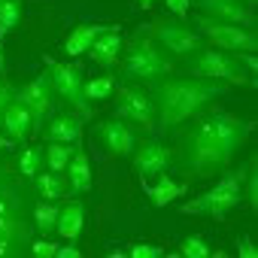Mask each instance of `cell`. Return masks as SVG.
<instances>
[{"label": "cell", "mask_w": 258, "mask_h": 258, "mask_svg": "<svg viewBox=\"0 0 258 258\" xmlns=\"http://www.w3.org/2000/svg\"><path fill=\"white\" fill-rule=\"evenodd\" d=\"M249 134L252 121H243L231 112H207L195 118V124L182 134L179 167L188 176H216L246 146Z\"/></svg>", "instance_id": "1"}, {"label": "cell", "mask_w": 258, "mask_h": 258, "mask_svg": "<svg viewBox=\"0 0 258 258\" xmlns=\"http://www.w3.org/2000/svg\"><path fill=\"white\" fill-rule=\"evenodd\" d=\"M34 204V185H28V179L7 161H0V258H16L31 249L37 231Z\"/></svg>", "instance_id": "2"}, {"label": "cell", "mask_w": 258, "mask_h": 258, "mask_svg": "<svg viewBox=\"0 0 258 258\" xmlns=\"http://www.w3.org/2000/svg\"><path fill=\"white\" fill-rule=\"evenodd\" d=\"M228 91V82L222 79H204V76H167L152 85V106L155 121L170 131V127L195 118L204 106H210L216 97Z\"/></svg>", "instance_id": "3"}, {"label": "cell", "mask_w": 258, "mask_h": 258, "mask_svg": "<svg viewBox=\"0 0 258 258\" xmlns=\"http://www.w3.org/2000/svg\"><path fill=\"white\" fill-rule=\"evenodd\" d=\"M176 70V58L170 52H164L143 28L137 31V37L124 46V58H121V73L134 82L143 85H155L167 76H173Z\"/></svg>", "instance_id": "4"}, {"label": "cell", "mask_w": 258, "mask_h": 258, "mask_svg": "<svg viewBox=\"0 0 258 258\" xmlns=\"http://www.w3.org/2000/svg\"><path fill=\"white\" fill-rule=\"evenodd\" d=\"M243 182H246V170H234L228 176L219 179V185L207 188L204 195L185 201L179 207V213L185 216H210V219H225L240 201H243Z\"/></svg>", "instance_id": "5"}, {"label": "cell", "mask_w": 258, "mask_h": 258, "mask_svg": "<svg viewBox=\"0 0 258 258\" xmlns=\"http://www.w3.org/2000/svg\"><path fill=\"white\" fill-rule=\"evenodd\" d=\"M176 67H185V73H191V76L222 79L228 85H255V76H249L243 70V64L234 58V52H222V49H207L204 46L201 52L188 55Z\"/></svg>", "instance_id": "6"}, {"label": "cell", "mask_w": 258, "mask_h": 258, "mask_svg": "<svg viewBox=\"0 0 258 258\" xmlns=\"http://www.w3.org/2000/svg\"><path fill=\"white\" fill-rule=\"evenodd\" d=\"M195 25L213 49H222V52H255L258 49V37H255L252 28L231 25V22H216V19H207V16H198Z\"/></svg>", "instance_id": "7"}, {"label": "cell", "mask_w": 258, "mask_h": 258, "mask_svg": "<svg viewBox=\"0 0 258 258\" xmlns=\"http://www.w3.org/2000/svg\"><path fill=\"white\" fill-rule=\"evenodd\" d=\"M143 31H146L164 52H170V55L176 58V64L207 46V40H204L198 31H191L185 22H170V19H167V22H155V25H149V28H143Z\"/></svg>", "instance_id": "8"}, {"label": "cell", "mask_w": 258, "mask_h": 258, "mask_svg": "<svg viewBox=\"0 0 258 258\" xmlns=\"http://www.w3.org/2000/svg\"><path fill=\"white\" fill-rule=\"evenodd\" d=\"M46 76L55 88V94H61L82 118L91 115V100L85 97V79H82V70L73 67V64H58L46 55Z\"/></svg>", "instance_id": "9"}, {"label": "cell", "mask_w": 258, "mask_h": 258, "mask_svg": "<svg viewBox=\"0 0 258 258\" xmlns=\"http://www.w3.org/2000/svg\"><path fill=\"white\" fill-rule=\"evenodd\" d=\"M112 94H115V112H118V118L131 121V124H140V127H146V131L155 127V106H152L149 94H143L134 85H121Z\"/></svg>", "instance_id": "10"}, {"label": "cell", "mask_w": 258, "mask_h": 258, "mask_svg": "<svg viewBox=\"0 0 258 258\" xmlns=\"http://www.w3.org/2000/svg\"><path fill=\"white\" fill-rule=\"evenodd\" d=\"M52 94H55V88H52V82H49L46 73H40L37 79H31L25 88H16V97L31 109L34 131H43V121L52 112Z\"/></svg>", "instance_id": "11"}, {"label": "cell", "mask_w": 258, "mask_h": 258, "mask_svg": "<svg viewBox=\"0 0 258 258\" xmlns=\"http://www.w3.org/2000/svg\"><path fill=\"white\" fill-rule=\"evenodd\" d=\"M134 170H137V176L146 182V179H152V176H158V173H164L170 164H173V152L164 146V143H158V140H143V143H137L134 146Z\"/></svg>", "instance_id": "12"}, {"label": "cell", "mask_w": 258, "mask_h": 258, "mask_svg": "<svg viewBox=\"0 0 258 258\" xmlns=\"http://www.w3.org/2000/svg\"><path fill=\"white\" fill-rule=\"evenodd\" d=\"M97 137H100V143L106 146V152H109V155H118V158L131 155L134 146H137V134H134L131 121H124V118H118V115L97 124Z\"/></svg>", "instance_id": "13"}, {"label": "cell", "mask_w": 258, "mask_h": 258, "mask_svg": "<svg viewBox=\"0 0 258 258\" xmlns=\"http://www.w3.org/2000/svg\"><path fill=\"white\" fill-rule=\"evenodd\" d=\"M198 7L207 19H216V22H231V25H243V28L255 25V16L243 0H198Z\"/></svg>", "instance_id": "14"}, {"label": "cell", "mask_w": 258, "mask_h": 258, "mask_svg": "<svg viewBox=\"0 0 258 258\" xmlns=\"http://www.w3.org/2000/svg\"><path fill=\"white\" fill-rule=\"evenodd\" d=\"M0 131H4L7 137H13L16 143H25V137L34 134L31 109H28L19 97H13V100L4 106V112H0Z\"/></svg>", "instance_id": "15"}, {"label": "cell", "mask_w": 258, "mask_h": 258, "mask_svg": "<svg viewBox=\"0 0 258 258\" xmlns=\"http://www.w3.org/2000/svg\"><path fill=\"white\" fill-rule=\"evenodd\" d=\"M94 64H103V67H115L118 64V55H121V34H118V28L112 25L106 34H100L91 46H88V52H85Z\"/></svg>", "instance_id": "16"}, {"label": "cell", "mask_w": 258, "mask_h": 258, "mask_svg": "<svg viewBox=\"0 0 258 258\" xmlns=\"http://www.w3.org/2000/svg\"><path fill=\"white\" fill-rule=\"evenodd\" d=\"M73 155H70V164H67V182L76 195H85L91 191V164H88V155L82 149V137L73 143Z\"/></svg>", "instance_id": "17"}, {"label": "cell", "mask_w": 258, "mask_h": 258, "mask_svg": "<svg viewBox=\"0 0 258 258\" xmlns=\"http://www.w3.org/2000/svg\"><path fill=\"white\" fill-rule=\"evenodd\" d=\"M82 225H85V207H82L79 201H70V204H64V207H61V213H58L55 234H58L61 240L76 243V240H79V234H82Z\"/></svg>", "instance_id": "18"}, {"label": "cell", "mask_w": 258, "mask_h": 258, "mask_svg": "<svg viewBox=\"0 0 258 258\" xmlns=\"http://www.w3.org/2000/svg\"><path fill=\"white\" fill-rule=\"evenodd\" d=\"M109 28H112V25H79V28H73V34L64 40V55H70V58L85 55L88 46H91L100 34H106Z\"/></svg>", "instance_id": "19"}, {"label": "cell", "mask_w": 258, "mask_h": 258, "mask_svg": "<svg viewBox=\"0 0 258 258\" xmlns=\"http://www.w3.org/2000/svg\"><path fill=\"white\" fill-rule=\"evenodd\" d=\"M43 134L55 143H76L82 137V115H55Z\"/></svg>", "instance_id": "20"}, {"label": "cell", "mask_w": 258, "mask_h": 258, "mask_svg": "<svg viewBox=\"0 0 258 258\" xmlns=\"http://www.w3.org/2000/svg\"><path fill=\"white\" fill-rule=\"evenodd\" d=\"M143 188H146V195L155 207H167V204H173L176 198H182L188 191L185 182H173L170 176H161V173H158V182H152V185L143 182Z\"/></svg>", "instance_id": "21"}, {"label": "cell", "mask_w": 258, "mask_h": 258, "mask_svg": "<svg viewBox=\"0 0 258 258\" xmlns=\"http://www.w3.org/2000/svg\"><path fill=\"white\" fill-rule=\"evenodd\" d=\"M34 191H37V198H43V201H58V198H64L67 191H70V182H64L61 179V173H37L34 176Z\"/></svg>", "instance_id": "22"}, {"label": "cell", "mask_w": 258, "mask_h": 258, "mask_svg": "<svg viewBox=\"0 0 258 258\" xmlns=\"http://www.w3.org/2000/svg\"><path fill=\"white\" fill-rule=\"evenodd\" d=\"M58 213H61V207H55V201L37 198V204H34V228H37V234H46V237L55 234Z\"/></svg>", "instance_id": "23"}, {"label": "cell", "mask_w": 258, "mask_h": 258, "mask_svg": "<svg viewBox=\"0 0 258 258\" xmlns=\"http://www.w3.org/2000/svg\"><path fill=\"white\" fill-rule=\"evenodd\" d=\"M70 155H73L70 143L46 140V146H43V161H46V167H49L52 173H64V170H67V164H70Z\"/></svg>", "instance_id": "24"}, {"label": "cell", "mask_w": 258, "mask_h": 258, "mask_svg": "<svg viewBox=\"0 0 258 258\" xmlns=\"http://www.w3.org/2000/svg\"><path fill=\"white\" fill-rule=\"evenodd\" d=\"M43 146H28V149H22L19 152V158H16V167H19V173L25 176V179H34L40 170H43Z\"/></svg>", "instance_id": "25"}, {"label": "cell", "mask_w": 258, "mask_h": 258, "mask_svg": "<svg viewBox=\"0 0 258 258\" xmlns=\"http://www.w3.org/2000/svg\"><path fill=\"white\" fill-rule=\"evenodd\" d=\"M22 25V0H0V37Z\"/></svg>", "instance_id": "26"}, {"label": "cell", "mask_w": 258, "mask_h": 258, "mask_svg": "<svg viewBox=\"0 0 258 258\" xmlns=\"http://www.w3.org/2000/svg\"><path fill=\"white\" fill-rule=\"evenodd\" d=\"M112 91H115V79L112 76H100V79H91V82H85V97L94 103V100H106V97H112Z\"/></svg>", "instance_id": "27"}, {"label": "cell", "mask_w": 258, "mask_h": 258, "mask_svg": "<svg viewBox=\"0 0 258 258\" xmlns=\"http://www.w3.org/2000/svg\"><path fill=\"white\" fill-rule=\"evenodd\" d=\"M179 255H182V258H210L213 249H210L207 240H201V237H185V240L179 243Z\"/></svg>", "instance_id": "28"}, {"label": "cell", "mask_w": 258, "mask_h": 258, "mask_svg": "<svg viewBox=\"0 0 258 258\" xmlns=\"http://www.w3.org/2000/svg\"><path fill=\"white\" fill-rule=\"evenodd\" d=\"M246 204L255 210L258 207V164L255 161H249V167H246Z\"/></svg>", "instance_id": "29"}, {"label": "cell", "mask_w": 258, "mask_h": 258, "mask_svg": "<svg viewBox=\"0 0 258 258\" xmlns=\"http://www.w3.org/2000/svg\"><path fill=\"white\" fill-rule=\"evenodd\" d=\"M28 252H31V255H37V258H55V255H58V243H55V240H49V237H46V240H37V237H34Z\"/></svg>", "instance_id": "30"}, {"label": "cell", "mask_w": 258, "mask_h": 258, "mask_svg": "<svg viewBox=\"0 0 258 258\" xmlns=\"http://www.w3.org/2000/svg\"><path fill=\"white\" fill-rule=\"evenodd\" d=\"M127 255H131V258H161L164 249L161 246H152V243H134L131 249H127Z\"/></svg>", "instance_id": "31"}, {"label": "cell", "mask_w": 258, "mask_h": 258, "mask_svg": "<svg viewBox=\"0 0 258 258\" xmlns=\"http://www.w3.org/2000/svg\"><path fill=\"white\" fill-rule=\"evenodd\" d=\"M237 255H240V258H258V246H255L249 237H240V240H237Z\"/></svg>", "instance_id": "32"}, {"label": "cell", "mask_w": 258, "mask_h": 258, "mask_svg": "<svg viewBox=\"0 0 258 258\" xmlns=\"http://www.w3.org/2000/svg\"><path fill=\"white\" fill-rule=\"evenodd\" d=\"M234 58L246 67V73L249 76H255V70H258V61H255V52H234Z\"/></svg>", "instance_id": "33"}, {"label": "cell", "mask_w": 258, "mask_h": 258, "mask_svg": "<svg viewBox=\"0 0 258 258\" xmlns=\"http://www.w3.org/2000/svg\"><path fill=\"white\" fill-rule=\"evenodd\" d=\"M13 97H16V88H13L4 76H0V112H4V106H7Z\"/></svg>", "instance_id": "34"}, {"label": "cell", "mask_w": 258, "mask_h": 258, "mask_svg": "<svg viewBox=\"0 0 258 258\" xmlns=\"http://www.w3.org/2000/svg\"><path fill=\"white\" fill-rule=\"evenodd\" d=\"M164 4H167L170 13H176V16L182 19V16L188 13V7H191V0H164Z\"/></svg>", "instance_id": "35"}, {"label": "cell", "mask_w": 258, "mask_h": 258, "mask_svg": "<svg viewBox=\"0 0 258 258\" xmlns=\"http://www.w3.org/2000/svg\"><path fill=\"white\" fill-rule=\"evenodd\" d=\"M79 255H82V252L76 249V243H70V240H67L64 246H58V255H55V258H79Z\"/></svg>", "instance_id": "36"}, {"label": "cell", "mask_w": 258, "mask_h": 258, "mask_svg": "<svg viewBox=\"0 0 258 258\" xmlns=\"http://www.w3.org/2000/svg\"><path fill=\"white\" fill-rule=\"evenodd\" d=\"M13 143H16L13 137H7L4 131H0V152H7V149H13Z\"/></svg>", "instance_id": "37"}, {"label": "cell", "mask_w": 258, "mask_h": 258, "mask_svg": "<svg viewBox=\"0 0 258 258\" xmlns=\"http://www.w3.org/2000/svg\"><path fill=\"white\" fill-rule=\"evenodd\" d=\"M7 70V58H4V37H0V76H4Z\"/></svg>", "instance_id": "38"}, {"label": "cell", "mask_w": 258, "mask_h": 258, "mask_svg": "<svg viewBox=\"0 0 258 258\" xmlns=\"http://www.w3.org/2000/svg\"><path fill=\"white\" fill-rule=\"evenodd\" d=\"M137 4H140V7H143V10H152V7H155V4H158V0H137Z\"/></svg>", "instance_id": "39"}, {"label": "cell", "mask_w": 258, "mask_h": 258, "mask_svg": "<svg viewBox=\"0 0 258 258\" xmlns=\"http://www.w3.org/2000/svg\"><path fill=\"white\" fill-rule=\"evenodd\" d=\"M243 4H246V7H249V10H252V7H255V4H258V0H243Z\"/></svg>", "instance_id": "40"}]
</instances>
